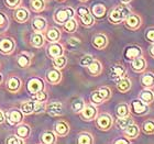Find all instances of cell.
Wrapping results in <instances>:
<instances>
[{
    "label": "cell",
    "instance_id": "1",
    "mask_svg": "<svg viewBox=\"0 0 154 144\" xmlns=\"http://www.w3.org/2000/svg\"><path fill=\"white\" fill-rule=\"evenodd\" d=\"M130 13H131V11H130V9L127 6H119V7H116L115 9L110 12L108 19H109L110 22L118 24L121 21H125V19Z\"/></svg>",
    "mask_w": 154,
    "mask_h": 144
},
{
    "label": "cell",
    "instance_id": "2",
    "mask_svg": "<svg viewBox=\"0 0 154 144\" xmlns=\"http://www.w3.org/2000/svg\"><path fill=\"white\" fill-rule=\"evenodd\" d=\"M74 16V10L73 8H66V9L57 10L54 14V20L57 23H65L67 20L73 18Z\"/></svg>",
    "mask_w": 154,
    "mask_h": 144
},
{
    "label": "cell",
    "instance_id": "3",
    "mask_svg": "<svg viewBox=\"0 0 154 144\" xmlns=\"http://www.w3.org/2000/svg\"><path fill=\"white\" fill-rule=\"evenodd\" d=\"M26 88H28V91H29L31 95H35L36 93L43 90V88H44V83H43L42 79L34 77V78H31V79L28 81Z\"/></svg>",
    "mask_w": 154,
    "mask_h": 144
},
{
    "label": "cell",
    "instance_id": "4",
    "mask_svg": "<svg viewBox=\"0 0 154 144\" xmlns=\"http://www.w3.org/2000/svg\"><path fill=\"white\" fill-rule=\"evenodd\" d=\"M125 24L127 28L131 30H135L138 29L139 26H141V18L137 14H129L127 18L125 19Z\"/></svg>",
    "mask_w": 154,
    "mask_h": 144
},
{
    "label": "cell",
    "instance_id": "5",
    "mask_svg": "<svg viewBox=\"0 0 154 144\" xmlns=\"http://www.w3.org/2000/svg\"><path fill=\"white\" fill-rule=\"evenodd\" d=\"M111 124H112V120H111V117L109 115H101L97 118V127L100 130L107 131L111 128Z\"/></svg>",
    "mask_w": 154,
    "mask_h": 144
},
{
    "label": "cell",
    "instance_id": "6",
    "mask_svg": "<svg viewBox=\"0 0 154 144\" xmlns=\"http://www.w3.org/2000/svg\"><path fill=\"white\" fill-rule=\"evenodd\" d=\"M82 117L83 119L87 120V121H90V120H94L97 115V108L94 107L93 105H88V106H84L83 110H82Z\"/></svg>",
    "mask_w": 154,
    "mask_h": 144
},
{
    "label": "cell",
    "instance_id": "7",
    "mask_svg": "<svg viewBox=\"0 0 154 144\" xmlns=\"http://www.w3.org/2000/svg\"><path fill=\"white\" fill-rule=\"evenodd\" d=\"M16 44H14V42H13L12 38H2L1 41H0V51L5 53V54H8V53H11L13 51V48H14Z\"/></svg>",
    "mask_w": 154,
    "mask_h": 144
},
{
    "label": "cell",
    "instance_id": "8",
    "mask_svg": "<svg viewBox=\"0 0 154 144\" xmlns=\"http://www.w3.org/2000/svg\"><path fill=\"white\" fill-rule=\"evenodd\" d=\"M131 108L134 113L137 115H144L149 110V107L146 103H144L142 100H134L131 103Z\"/></svg>",
    "mask_w": 154,
    "mask_h": 144
},
{
    "label": "cell",
    "instance_id": "9",
    "mask_svg": "<svg viewBox=\"0 0 154 144\" xmlns=\"http://www.w3.org/2000/svg\"><path fill=\"white\" fill-rule=\"evenodd\" d=\"M45 110L48 111V113L50 115H53V117H55V115H60L63 113V105H62L61 103H57V101L51 103L48 107H46Z\"/></svg>",
    "mask_w": 154,
    "mask_h": 144
},
{
    "label": "cell",
    "instance_id": "10",
    "mask_svg": "<svg viewBox=\"0 0 154 144\" xmlns=\"http://www.w3.org/2000/svg\"><path fill=\"white\" fill-rule=\"evenodd\" d=\"M23 119V113L22 111L20 110H12L10 111V113L8 115V122H9L11 125L18 124L22 121Z\"/></svg>",
    "mask_w": 154,
    "mask_h": 144
},
{
    "label": "cell",
    "instance_id": "11",
    "mask_svg": "<svg viewBox=\"0 0 154 144\" xmlns=\"http://www.w3.org/2000/svg\"><path fill=\"white\" fill-rule=\"evenodd\" d=\"M107 13V8L105 5H101V3H97V5H94L91 7V14L93 17L95 18H103V17L106 16Z\"/></svg>",
    "mask_w": 154,
    "mask_h": 144
},
{
    "label": "cell",
    "instance_id": "12",
    "mask_svg": "<svg viewBox=\"0 0 154 144\" xmlns=\"http://www.w3.org/2000/svg\"><path fill=\"white\" fill-rule=\"evenodd\" d=\"M125 69L121 65H116L110 69V77L115 80L121 79L122 77H125Z\"/></svg>",
    "mask_w": 154,
    "mask_h": 144
},
{
    "label": "cell",
    "instance_id": "13",
    "mask_svg": "<svg viewBox=\"0 0 154 144\" xmlns=\"http://www.w3.org/2000/svg\"><path fill=\"white\" fill-rule=\"evenodd\" d=\"M107 43H108V40H107L106 35H103V34H97L93 38V45L98 50H103L106 47Z\"/></svg>",
    "mask_w": 154,
    "mask_h": 144
},
{
    "label": "cell",
    "instance_id": "14",
    "mask_svg": "<svg viewBox=\"0 0 154 144\" xmlns=\"http://www.w3.org/2000/svg\"><path fill=\"white\" fill-rule=\"evenodd\" d=\"M14 19L19 23L26 22V20L29 19V12H28V10L24 9V8H18L14 11Z\"/></svg>",
    "mask_w": 154,
    "mask_h": 144
},
{
    "label": "cell",
    "instance_id": "15",
    "mask_svg": "<svg viewBox=\"0 0 154 144\" xmlns=\"http://www.w3.org/2000/svg\"><path fill=\"white\" fill-rule=\"evenodd\" d=\"M145 67H146V62H145L144 58L141 57V56H138V57L133 58V62H132V68H133L135 72L144 71Z\"/></svg>",
    "mask_w": 154,
    "mask_h": 144
},
{
    "label": "cell",
    "instance_id": "16",
    "mask_svg": "<svg viewBox=\"0 0 154 144\" xmlns=\"http://www.w3.org/2000/svg\"><path fill=\"white\" fill-rule=\"evenodd\" d=\"M63 46L61 44H58V43H53V44L50 45V47H48V54L51 55L52 57H57V56H61L63 55Z\"/></svg>",
    "mask_w": 154,
    "mask_h": 144
},
{
    "label": "cell",
    "instance_id": "17",
    "mask_svg": "<svg viewBox=\"0 0 154 144\" xmlns=\"http://www.w3.org/2000/svg\"><path fill=\"white\" fill-rule=\"evenodd\" d=\"M132 123H134V121L129 115L125 117H118V120H117V127L119 129H123V130Z\"/></svg>",
    "mask_w": 154,
    "mask_h": 144
},
{
    "label": "cell",
    "instance_id": "18",
    "mask_svg": "<svg viewBox=\"0 0 154 144\" xmlns=\"http://www.w3.org/2000/svg\"><path fill=\"white\" fill-rule=\"evenodd\" d=\"M20 86H21V81L18 77H11L8 83H7V87H8V90L9 91H12V93H17L19 90Z\"/></svg>",
    "mask_w": 154,
    "mask_h": 144
},
{
    "label": "cell",
    "instance_id": "19",
    "mask_svg": "<svg viewBox=\"0 0 154 144\" xmlns=\"http://www.w3.org/2000/svg\"><path fill=\"white\" fill-rule=\"evenodd\" d=\"M141 55V50L140 47H137V46H130L125 50V56L127 60H133V58L138 57Z\"/></svg>",
    "mask_w": 154,
    "mask_h": 144
},
{
    "label": "cell",
    "instance_id": "20",
    "mask_svg": "<svg viewBox=\"0 0 154 144\" xmlns=\"http://www.w3.org/2000/svg\"><path fill=\"white\" fill-rule=\"evenodd\" d=\"M54 129H55V132H56L58 135H61V136H64V135H66L68 133V131H69V127H68L67 123H66V122H64V121L57 122V123L55 124Z\"/></svg>",
    "mask_w": 154,
    "mask_h": 144
},
{
    "label": "cell",
    "instance_id": "21",
    "mask_svg": "<svg viewBox=\"0 0 154 144\" xmlns=\"http://www.w3.org/2000/svg\"><path fill=\"white\" fill-rule=\"evenodd\" d=\"M117 88H118V90L121 91V93H127V91L131 88V81H130L128 78L122 77L121 79H119L118 83H117Z\"/></svg>",
    "mask_w": 154,
    "mask_h": 144
},
{
    "label": "cell",
    "instance_id": "22",
    "mask_svg": "<svg viewBox=\"0 0 154 144\" xmlns=\"http://www.w3.org/2000/svg\"><path fill=\"white\" fill-rule=\"evenodd\" d=\"M46 78L50 83L52 84H57L62 78V74L57 69H50L46 74Z\"/></svg>",
    "mask_w": 154,
    "mask_h": 144
},
{
    "label": "cell",
    "instance_id": "23",
    "mask_svg": "<svg viewBox=\"0 0 154 144\" xmlns=\"http://www.w3.org/2000/svg\"><path fill=\"white\" fill-rule=\"evenodd\" d=\"M139 133H140V130L134 123H132L125 129V134L130 139H135L139 135Z\"/></svg>",
    "mask_w": 154,
    "mask_h": 144
},
{
    "label": "cell",
    "instance_id": "24",
    "mask_svg": "<svg viewBox=\"0 0 154 144\" xmlns=\"http://www.w3.org/2000/svg\"><path fill=\"white\" fill-rule=\"evenodd\" d=\"M87 67H88L89 73L91 75H94V76H97V75H99L101 73V64L98 61H96V60H94Z\"/></svg>",
    "mask_w": 154,
    "mask_h": 144
},
{
    "label": "cell",
    "instance_id": "25",
    "mask_svg": "<svg viewBox=\"0 0 154 144\" xmlns=\"http://www.w3.org/2000/svg\"><path fill=\"white\" fill-rule=\"evenodd\" d=\"M32 26L36 32L43 31V30L46 28V21H45L43 18H35V19L32 21Z\"/></svg>",
    "mask_w": 154,
    "mask_h": 144
},
{
    "label": "cell",
    "instance_id": "26",
    "mask_svg": "<svg viewBox=\"0 0 154 144\" xmlns=\"http://www.w3.org/2000/svg\"><path fill=\"white\" fill-rule=\"evenodd\" d=\"M17 135L21 139H26L30 135V127L28 124H21L17 129Z\"/></svg>",
    "mask_w": 154,
    "mask_h": 144
},
{
    "label": "cell",
    "instance_id": "27",
    "mask_svg": "<svg viewBox=\"0 0 154 144\" xmlns=\"http://www.w3.org/2000/svg\"><path fill=\"white\" fill-rule=\"evenodd\" d=\"M31 44L34 47H41L42 45L44 44V36L42 35L41 33H34L31 36Z\"/></svg>",
    "mask_w": 154,
    "mask_h": 144
},
{
    "label": "cell",
    "instance_id": "28",
    "mask_svg": "<svg viewBox=\"0 0 154 144\" xmlns=\"http://www.w3.org/2000/svg\"><path fill=\"white\" fill-rule=\"evenodd\" d=\"M46 38L50 40V42H56L61 38V32L57 29H50L46 33Z\"/></svg>",
    "mask_w": 154,
    "mask_h": 144
},
{
    "label": "cell",
    "instance_id": "29",
    "mask_svg": "<svg viewBox=\"0 0 154 144\" xmlns=\"http://www.w3.org/2000/svg\"><path fill=\"white\" fill-rule=\"evenodd\" d=\"M41 141L45 144H52L55 142V135L53 132L51 131H46L44 132L43 134H42V138H41Z\"/></svg>",
    "mask_w": 154,
    "mask_h": 144
},
{
    "label": "cell",
    "instance_id": "30",
    "mask_svg": "<svg viewBox=\"0 0 154 144\" xmlns=\"http://www.w3.org/2000/svg\"><path fill=\"white\" fill-rule=\"evenodd\" d=\"M66 63H67L66 57L63 56V55L57 56V57H54V60H53V65H54V67L56 68V69H61V68H63L65 65H66Z\"/></svg>",
    "mask_w": 154,
    "mask_h": 144
},
{
    "label": "cell",
    "instance_id": "31",
    "mask_svg": "<svg viewBox=\"0 0 154 144\" xmlns=\"http://www.w3.org/2000/svg\"><path fill=\"white\" fill-rule=\"evenodd\" d=\"M140 100H142L144 103L149 105V103H151L153 101V93L152 91L150 90H144V91H142L141 95H140Z\"/></svg>",
    "mask_w": 154,
    "mask_h": 144
},
{
    "label": "cell",
    "instance_id": "32",
    "mask_svg": "<svg viewBox=\"0 0 154 144\" xmlns=\"http://www.w3.org/2000/svg\"><path fill=\"white\" fill-rule=\"evenodd\" d=\"M17 63L21 68H26L30 65V57L26 54H21L17 60Z\"/></svg>",
    "mask_w": 154,
    "mask_h": 144
},
{
    "label": "cell",
    "instance_id": "33",
    "mask_svg": "<svg viewBox=\"0 0 154 144\" xmlns=\"http://www.w3.org/2000/svg\"><path fill=\"white\" fill-rule=\"evenodd\" d=\"M33 101H26L21 105V111L23 115H31L33 112Z\"/></svg>",
    "mask_w": 154,
    "mask_h": 144
},
{
    "label": "cell",
    "instance_id": "34",
    "mask_svg": "<svg viewBox=\"0 0 154 144\" xmlns=\"http://www.w3.org/2000/svg\"><path fill=\"white\" fill-rule=\"evenodd\" d=\"M77 142L79 144H91L94 143V140L89 133H82L79 135L78 140H77Z\"/></svg>",
    "mask_w": 154,
    "mask_h": 144
},
{
    "label": "cell",
    "instance_id": "35",
    "mask_svg": "<svg viewBox=\"0 0 154 144\" xmlns=\"http://www.w3.org/2000/svg\"><path fill=\"white\" fill-rule=\"evenodd\" d=\"M77 28V23L73 18H71L69 20H67L66 22L64 23V30L67 31V32H74Z\"/></svg>",
    "mask_w": 154,
    "mask_h": 144
},
{
    "label": "cell",
    "instance_id": "36",
    "mask_svg": "<svg viewBox=\"0 0 154 144\" xmlns=\"http://www.w3.org/2000/svg\"><path fill=\"white\" fill-rule=\"evenodd\" d=\"M31 7H32V9L34 11H38H38H42L45 7L44 0H32L31 1Z\"/></svg>",
    "mask_w": 154,
    "mask_h": 144
},
{
    "label": "cell",
    "instance_id": "37",
    "mask_svg": "<svg viewBox=\"0 0 154 144\" xmlns=\"http://www.w3.org/2000/svg\"><path fill=\"white\" fill-rule=\"evenodd\" d=\"M129 115L128 105H125V103L119 105L118 108H117V115H118V117H125V115Z\"/></svg>",
    "mask_w": 154,
    "mask_h": 144
},
{
    "label": "cell",
    "instance_id": "38",
    "mask_svg": "<svg viewBox=\"0 0 154 144\" xmlns=\"http://www.w3.org/2000/svg\"><path fill=\"white\" fill-rule=\"evenodd\" d=\"M80 21L85 26H90L94 24V17L91 13H87L86 16L80 17Z\"/></svg>",
    "mask_w": 154,
    "mask_h": 144
},
{
    "label": "cell",
    "instance_id": "39",
    "mask_svg": "<svg viewBox=\"0 0 154 144\" xmlns=\"http://www.w3.org/2000/svg\"><path fill=\"white\" fill-rule=\"evenodd\" d=\"M141 81L144 87H152V85H153V75L152 74H145L144 76L142 77Z\"/></svg>",
    "mask_w": 154,
    "mask_h": 144
},
{
    "label": "cell",
    "instance_id": "40",
    "mask_svg": "<svg viewBox=\"0 0 154 144\" xmlns=\"http://www.w3.org/2000/svg\"><path fill=\"white\" fill-rule=\"evenodd\" d=\"M45 109H46V106H45V103L43 101H38L36 100L34 105H33V112H35V113H41V112H44Z\"/></svg>",
    "mask_w": 154,
    "mask_h": 144
},
{
    "label": "cell",
    "instance_id": "41",
    "mask_svg": "<svg viewBox=\"0 0 154 144\" xmlns=\"http://www.w3.org/2000/svg\"><path fill=\"white\" fill-rule=\"evenodd\" d=\"M84 106H85V103H84L83 100L77 99V100H75L74 103H73V105H72V109L74 110V112H80L83 110Z\"/></svg>",
    "mask_w": 154,
    "mask_h": 144
},
{
    "label": "cell",
    "instance_id": "42",
    "mask_svg": "<svg viewBox=\"0 0 154 144\" xmlns=\"http://www.w3.org/2000/svg\"><path fill=\"white\" fill-rule=\"evenodd\" d=\"M90 99L93 101L94 103H101L103 101V96L100 95L99 90H96V91H94L91 93V97H90Z\"/></svg>",
    "mask_w": 154,
    "mask_h": 144
},
{
    "label": "cell",
    "instance_id": "43",
    "mask_svg": "<svg viewBox=\"0 0 154 144\" xmlns=\"http://www.w3.org/2000/svg\"><path fill=\"white\" fill-rule=\"evenodd\" d=\"M99 93H100V95L103 96V101L108 100L110 98V96H111V91H110V89L108 88V87H103V88H100Z\"/></svg>",
    "mask_w": 154,
    "mask_h": 144
},
{
    "label": "cell",
    "instance_id": "44",
    "mask_svg": "<svg viewBox=\"0 0 154 144\" xmlns=\"http://www.w3.org/2000/svg\"><path fill=\"white\" fill-rule=\"evenodd\" d=\"M93 61H94V57L91 55H85V56H83V57L80 58V65L84 66V67H87Z\"/></svg>",
    "mask_w": 154,
    "mask_h": 144
},
{
    "label": "cell",
    "instance_id": "45",
    "mask_svg": "<svg viewBox=\"0 0 154 144\" xmlns=\"http://www.w3.org/2000/svg\"><path fill=\"white\" fill-rule=\"evenodd\" d=\"M143 129H144V132L148 133V134H152L154 131V124L152 121H148L145 122L144 125H143Z\"/></svg>",
    "mask_w": 154,
    "mask_h": 144
},
{
    "label": "cell",
    "instance_id": "46",
    "mask_svg": "<svg viewBox=\"0 0 154 144\" xmlns=\"http://www.w3.org/2000/svg\"><path fill=\"white\" fill-rule=\"evenodd\" d=\"M7 143L8 144H22L24 143L23 139L18 138V136H10L8 140H7Z\"/></svg>",
    "mask_w": 154,
    "mask_h": 144
},
{
    "label": "cell",
    "instance_id": "47",
    "mask_svg": "<svg viewBox=\"0 0 154 144\" xmlns=\"http://www.w3.org/2000/svg\"><path fill=\"white\" fill-rule=\"evenodd\" d=\"M34 98H35L38 101H46V99H48V96H46V93L43 91V90H41V91H38V93H35V96H34Z\"/></svg>",
    "mask_w": 154,
    "mask_h": 144
},
{
    "label": "cell",
    "instance_id": "48",
    "mask_svg": "<svg viewBox=\"0 0 154 144\" xmlns=\"http://www.w3.org/2000/svg\"><path fill=\"white\" fill-rule=\"evenodd\" d=\"M8 26V18L3 13H0V30Z\"/></svg>",
    "mask_w": 154,
    "mask_h": 144
},
{
    "label": "cell",
    "instance_id": "49",
    "mask_svg": "<svg viewBox=\"0 0 154 144\" xmlns=\"http://www.w3.org/2000/svg\"><path fill=\"white\" fill-rule=\"evenodd\" d=\"M21 0H6V3L8 5L9 8H16L19 6V3Z\"/></svg>",
    "mask_w": 154,
    "mask_h": 144
},
{
    "label": "cell",
    "instance_id": "50",
    "mask_svg": "<svg viewBox=\"0 0 154 144\" xmlns=\"http://www.w3.org/2000/svg\"><path fill=\"white\" fill-rule=\"evenodd\" d=\"M77 13H78L79 17H84V16H86L87 13H89V10L87 9L86 7H79L78 10H77Z\"/></svg>",
    "mask_w": 154,
    "mask_h": 144
},
{
    "label": "cell",
    "instance_id": "51",
    "mask_svg": "<svg viewBox=\"0 0 154 144\" xmlns=\"http://www.w3.org/2000/svg\"><path fill=\"white\" fill-rule=\"evenodd\" d=\"M68 43H69V45H71L72 47H74V46L79 44V40H77V38H72L71 40L68 41Z\"/></svg>",
    "mask_w": 154,
    "mask_h": 144
},
{
    "label": "cell",
    "instance_id": "52",
    "mask_svg": "<svg viewBox=\"0 0 154 144\" xmlns=\"http://www.w3.org/2000/svg\"><path fill=\"white\" fill-rule=\"evenodd\" d=\"M146 38H149V41L151 42V43H153V29H151V30H149L148 32H146Z\"/></svg>",
    "mask_w": 154,
    "mask_h": 144
},
{
    "label": "cell",
    "instance_id": "53",
    "mask_svg": "<svg viewBox=\"0 0 154 144\" xmlns=\"http://www.w3.org/2000/svg\"><path fill=\"white\" fill-rule=\"evenodd\" d=\"M116 143L117 144H128V143H130V142H129L128 140H125V139H120V140H117Z\"/></svg>",
    "mask_w": 154,
    "mask_h": 144
},
{
    "label": "cell",
    "instance_id": "54",
    "mask_svg": "<svg viewBox=\"0 0 154 144\" xmlns=\"http://www.w3.org/2000/svg\"><path fill=\"white\" fill-rule=\"evenodd\" d=\"M5 122V115L2 113V111L0 110V123H3Z\"/></svg>",
    "mask_w": 154,
    "mask_h": 144
},
{
    "label": "cell",
    "instance_id": "55",
    "mask_svg": "<svg viewBox=\"0 0 154 144\" xmlns=\"http://www.w3.org/2000/svg\"><path fill=\"white\" fill-rule=\"evenodd\" d=\"M153 50H154V47H153V45L151 46V48H150V53H151V56H153L154 55V52H153Z\"/></svg>",
    "mask_w": 154,
    "mask_h": 144
},
{
    "label": "cell",
    "instance_id": "56",
    "mask_svg": "<svg viewBox=\"0 0 154 144\" xmlns=\"http://www.w3.org/2000/svg\"><path fill=\"white\" fill-rule=\"evenodd\" d=\"M131 0H121V2H123V3H128V2H130Z\"/></svg>",
    "mask_w": 154,
    "mask_h": 144
},
{
    "label": "cell",
    "instance_id": "57",
    "mask_svg": "<svg viewBox=\"0 0 154 144\" xmlns=\"http://www.w3.org/2000/svg\"><path fill=\"white\" fill-rule=\"evenodd\" d=\"M1 81H2V75L0 74V83H1Z\"/></svg>",
    "mask_w": 154,
    "mask_h": 144
},
{
    "label": "cell",
    "instance_id": "58",
    "mask_svg": "<svg viewBox=\"0 0 154 144\" xmlns=\"http://www.w3.org/2000/svg\"><path fill=\"white\" fill-rule=\"evenodd\" d=\"M58 1H64V0H58Z\"/></svg>",
    "mask_w": 154,
    "mask_h": 144
},
{
    "label": "cell",
    "instance_id": "59",
    "mask_svg": "<svg viewBox=\"0 0 154 144\" xmlns=\"http://www.w3.org/2000/svg\"><path fill=\"white\" fill-rule=\"evenodd\" d=\"M82 1H86V0H82Z\"/></svg>",
    "mask_w": 154,
    "mask_h": 144
}]
</instances>
